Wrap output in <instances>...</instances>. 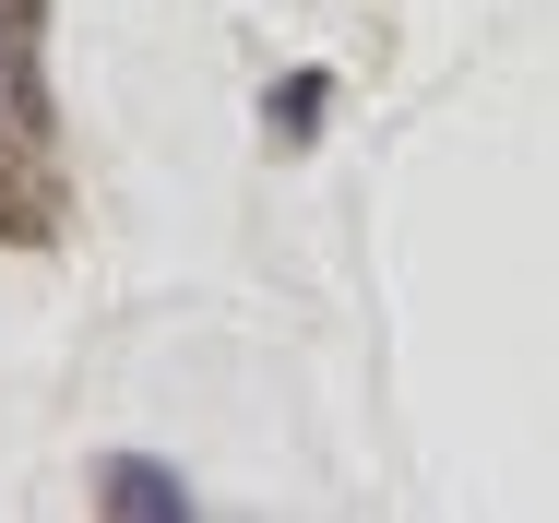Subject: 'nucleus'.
Instances as JSON below:
<instances>
[{
	"instance_id": "obj_1",
	"label": "nucleus",
	"mask_w": 559,
	"mask_h": 523,
	"mask_svg": "<svg viewBox=\"0 0 559 523\" xmlns=\"http://www.w3.org/2000/svg\"><path fill=\"white\" fill-rule=\"evenodd\" d=\"M60 238V167H48V131L0 96V250H48Z\"/></svg>"
},
{
	"instance_id": "obj_2",
	"label": "nucleus",
	"mask_w": 559,
	"mask_h": 523,
	"mask_svg": "<svg viewBox=\"0 0 559 523\" xmlns=\"http://www.w3.org/2000/svg\"><path fill=\"white\" fill-rule=\"evenodd\" d=\"M0 96L48 131V0H0Z\"/></svg>"
},
{
	"instance_id": "obj_3",
	"label": "nucleus",
	"mask_w": 559,
	"mask_h": 523,
	"mask_svg": "<svg viewBox=\"0 0 559 523\" xmlns=\"http://www.w3.org/2000/svg\"><path fill=\"white\" fill-rule=\"evenodd\" d=\"M96 512H119V523H179V512H191V488H179L167 464H143V452H108V464H96Z\"/></svg>"
},
{
	"instance_id": "obj_4",
	"label": "nucleus",
	"mask_w": 559,
	"mask_h": 523,
	"mask_svg": "<svg viewBox=\"0 0 559 523\" xmlns=\"http://www.w3.org/2000/svg\"><path fill=\"white\" fill-rule=\"evenodd\" d=\"M322 96H334L322 72H286V84H274V143H310V131H322Z\"/></svg>"
}]
</instances>
